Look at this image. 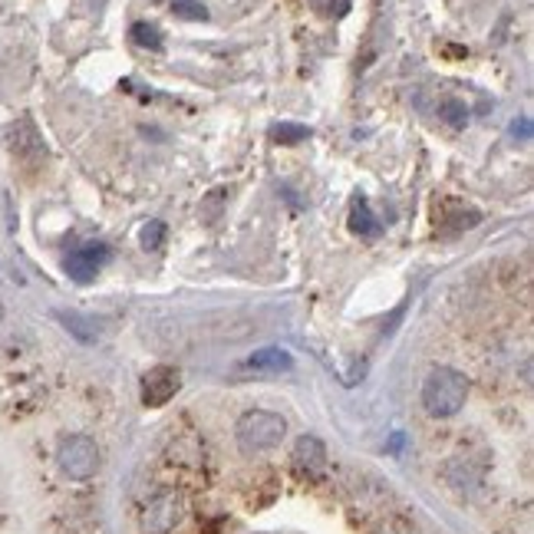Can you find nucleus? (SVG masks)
<instances>
[{"label": "nucleus", "instance_id": "1", "mask_svg": "<svg viewBox=\"0 0 534 534\" xmlns=\"http://www.w3.org/2000/svg\"><path fill=\"white\" fill-rule=\"evenodd\" d=\"M465 399H469V380L452 366H439L422 383V406L432 419H449L462 413Z\"/></svg>", "mask_w": 534, "mask_h": 534}, {"label": "nucleus", "instance_id": "2", "mask_svg": "<svg viewBox=\"0 0 534 534\" xmlns=\"http://www.w3.org/2000/svg\"><path fill=\"white\" fill-rule=\"evenodd\" d=\"M284 435H287V419L281 413H271V409H251V413H245V416L238 419L235 426V439L245 452L277 449Z\"/></svg>", "mask_w": 534, "mask_h": 534}, {"label": "nucleus", "instance_id": "3", "mask_svg": "<svg viewBox=\"0 0 534 534\" xmlns=\"http://www.w3.org/2000/svg\"><path fill=\"white\" fill-rule=\"evenodd\" d=\"M56 465L66 479L86 481L100 471V445L90 435H66L60 449H56Z\"/></svg>", "mask_w": 534, "mask_h": 534}, {"label": "nucleus", "instance_id": "4", "mask_svg": "<svg viewBox=\"0 0 534 534\" xmlns=\"http://www.w3.org/2000/svg\"><path fill=\"white\" fill-rule=\"evenodd\" d=\"M185 518V501L179 491H162L155 495L142 511V531L145 534H172Z\"/></svg>", "mask_w": 534, "mask_h": 534}, {"label": "nucleus", "instance_id": "5", "mask_svg": "<svg viewBox=\"0 0 534 534\" xmlns=\"http://www.w3.org/2000/svg\"><path fill=\"white\" fill-rule=\"evenodd\" d=\"M294 370V356L281 346H264V350H254L251 356L241 360L238 366V376H281V373Z\"/></svg>", "mask_w": 534, "mask_h": 534}, {"label": "nucleus", "instance_id": "6", "mask_svg": "<svg viewBox=\"0 0 534 534\" xmlns=\"http://www.w3.org/2000/svg\"><path fill=\"white\" fill-rule=\"evenodd\" d=\"M179 390H181V373L175 366H155V370L145 373L142 380V403L149 409H159Z\"/></svg>", "mask_w": 534, "mask_h": 534}, {"label": "nucleus", "instance_id": "7", "mask_svg": "<svg viewBox=\"0 0 534 534\" xmlns=\"http://www.w3.org/2000/svg\"><path fill=\"white\" fill-rule=\"evenodd\" d=\"M109 261V248L106 245H86L80 251H73L66 257V274H70L76 284H90L96 277L102 264Z\"/></svg>", "mask_w": 534, "mask_h": 534}, {"label": "nucleus", "instance_id": "8", "mask_svg": "<svg viewBox=\"0 0 534 534\" xmlns=\"http://www.w3.org/2000/svg\"><path fill=\"white\" fill-rule=\"evenodd\" d=\"M294 469L307 479H317L326 469V445L320 442L317 435H300L294 442Z\"/></svg>", "mask_w": 534, "mask_h": 534}, {"label": "nucleus", "instance_id": "9", "mask_svg": "<svg viewBox=\"0 0 534 534\" xmlns=\"http://www.w3.org/2000/svg\"><path fill=\"white\" fill-rule=\"evenodd\" d=\"M53 317L60 320V324H63L66 330L76 336V340H83V344H96V340H100V330H102V326L96 324V320L83 317V314H73V310H70V314H66V310H56Z\"/></svg>", "mask_w": 534, "mask_h": 534}, {"label": "nucleus", "instance_id": "10", "mask_svg": "<svg viewBox=\"0 0 534 534\" xmlns=\"http://www.w3.org/2000/svg\"><path fill=\"white\" fill-rule=\"evenodd\" d=\"M350 231H356L363 238L380 235V221H376V215L370 211V201L363 199V195L354 201V209H350Z\"/></svg>", "mask_w": 534, "mask_h": 534}, {"label": "nucleus", "instance_id": "11", "mask_svg": "<svg viewBox=\"0 0 534 534\" xmlns=\"http://www.w3.org/2000/svg\"><path fill=\"white\" fill-rule=\"evenodd\" d=\"M4 139H10V149L14 152H30V149H40V139H36V129L30 122H17L4 132Z\"/></svg>", "mask_w": 534, "mask_h": 534}, {"label": "nucleus", "instance_id": "12", "mask_svg": "<svg viewBox=\"0 0 534 534\" xmlns=\"http://www.w3.org/2000/svg\"><path fill=\"white\" fill-rule=\"evenodd\" d=\"M271 139L277 145H297V142H307L310 129L300 126V122H277V126L271 129Z\"/></svg>", "mask_w": 534, "mask_h": 534}, {"label": "nucleus", "instance_id": "13", "mask_svg": "<svg viewBox=\"0 0 534 534\" xmlns=\"http://www.w3.org/2000/svg\"><path fill=\"white\" fill-rule=\"evenodd\" d=\"M129 36H132V44L136 46H145V50H162V30L155 27V24H132V30H129Z\"/></svg>", "mask_w": 534, "mask_h": 534}, {"label": "nucleus", "instance_id": "14", "mask_svg": "<svg viewBox=\"0 0 534 534\" xmlns=\"http://www.w3.org/2000/svg\"><path fill=\"white\" fill-rule=\"evenodd\" d=\"M439 116L452 129H462L465 122H469V106H465L462 100H442L439 102Z\"/></svg>", "mask_w": 534, "mask_h": 534}, {"label": "nucleus", "instance_id": "15", "mask_svg": "<svg viewBox=\"0 0 534 534\" xmlns=\"http://www.w3.org/2000/svg\"><path fill=\"white\" fill-rule=\"evenodd\" d=\"M165 241V225L162 221H145L142 231H139V245L145 248V251H159Z\"/></svg>", "mask_w": 534, "mask_h": 534}, {"label": "nucleus", "instance_id": "16", "mask_svg": "<svg viewBox=\"0 0 534 534\" xmlns=\"http://www.w3.org/2000/svg\"><path fill=\"white\" fill-rule=\"evenodd\" d=\"M320 17H344L350 10V0H310Z\"/></svg>", "mask_w": 534, "mask_h": 534}, {"label": "nucleus", "instance_id": "17", "mask_svg": "<svg viewBox=\"0 0 534 534\" xmlns=\"http://www.w3.org/2000/svg\"><path fill=\"white\" fill-rule=\"evenodd\" d=\"M172 10L185 20H209V10L201 7V4H191V0H175Z\"/></svg>", "mask_w": 534, "mask_h": 534}, {"label": "nucleus", "instance_id": "18", "mask_svg": "<svg viewBox=\"0 0 534 534\" xmlns=\"http://www.w3.org/2000/svg\"><path fill=\"white\" fill-rule=\"evenodd\" d=\"M511 132L521 139H531V119H518L515 126H511Z\"/></svg>", "mask_w": 534, "mask_h": 534}, {"label": "nucleus", "instance_id": "19", "mask_svg": "<svg viewBox=\"0 0 534 534\" xmlns=\"http://www.w3.org/2000/svg\"><path fill=\"white\" fill-rule=\"evenodd\" d=\"M0 317H4V304H0Z\"/></svg>", "mask_w": 534, "mask_h": 534}]
</instances>
